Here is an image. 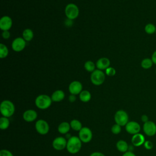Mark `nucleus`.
<instances>
[{"label": "nucleus", "mask_w": 156, "mask_h": 156, "mask_svg": "<svg viewBox=\"0 0 156 156\" xmlns=\"http://www.w3.org/2000/svg\"><path fill=\"white\" fill-rule=\"evenodd\" d=\"M116 147L119 152L122 153L128 151L129 149V145L127 143L123 140H120L118 141L116 144Z\"/></svg>", "instance_id": "nucleus-20"}, {"label": "nucleus", "mask_w": 156, "mask_h": 156, "mask_svg": "<svg viewBox=\"0 0 156 156\" xmlns=\"http://www.w3.org/2000/svg\"><path fill=\"white\" fill-rule=\"evenodd\" d=\"M155 34H156V31H155Z\"/></svg>", "instance_id": "nucleus-41"}, {"label": "nucleus", "mask_w": 156, "mask_h": 156, "mask_svg": "<svg viewBox=\"0 0 156 156\" xmlns=\"http://www.w3.org/2000/svg\"><path fill=\"white\" fill-rule=\"evenodd\" d=\"M144 31L146 34H149V35L155 34L156 27L152 23H148L144 27Z\"/></svg>", "instance_id": "nucleus-26"}, {"label": "nucleus", "mask_w": 156, "mask_h": 156, "mask_svg": "<svg viewBox=\"0 0 156 156\" xmlns=\"http://www.w3.org/2000/svg\"><path fill=\"white\" fill-rule=\"evenodd\" d=\"M72 20H69V19H68L66 21H65V24H66L67 26H71L73 24L72 22H71Z\"/></svg>", "instance_id": "nucleus-39"}, {"label": "nucleus", "mask_w": 156, "mask_h": 156, "mask_svg": "<svg viewBox=\"0 0 156 156\" xmlns=\"http://www.w3.org/2000/svg\"><path fill=\"white\" fill-rule=\"evenodd\" d=\"M105 73L108 76H113L116 74V70L112 67H108L105 69Z\"/></svg>", "instance_id": "nucleus-30"}, {"label": "nucleus", "mask_w": 156, "mask_h": 156, "mask_svg": "<svg viewBox=\"0 0 156 156\" xmlns=\"http://www.w3.org/2000/svg\"><path fill=\"white\" fill-rule=\"evenodd\" d=\"M26 45V41L21 37L15 38L12 43V49L15 52H20L23 51Z\"/></svg>", "instance_id": "nucleus-12"}, {"label": "nucleus", "mask_w": 156, "mask_h": 156, "mask_svg": "<svg viewBox=\"0 0 156 156\" xmlns=\"http://www.w3.org/2000/svg\"><path fill=\"white\" fill-rule=\"evenodd\" d=\"M91 98V94L88 90H82L79 94V99L83 102H88Z\"/></svg>", "instance_id": "nucleus-21"}, {"label": "nucleus", "mask_w": 156, "mask_h": 156, "mask_svg": "<svg viewBox=\"0 0 156 156\" xmlns=\"http://www.w3.org/2000/svg\"><path fill=\"white\" fill-rule=\"evenodd\" d=\"M131 141L132 144L134 146L136 147H139L143 144H144L145 142V138L144 135L140 133H138L136 134L133 135L132 138H131Z\"/></svg>", "instance_id": "nucleus-16"}, {"label": "nucleus", "mask_w": 156, "mask_h": 156, "mask_svg": "<svg viewBox=\"0 0 156 156\" xmlns=\"http://www.w3.org/2000/svg\"><path fill=\"white\" fill-rule=\"evenodd\" d=\"M52 102L51 97L47 94H40L36 98L35 100V104L39 109L45 110L51 105Z\"/></svg>", "instance_id": "nucleus-3"}, {"label": "nucleus", "mask_w": 156, "mask_h": 156, "mask_svg": "<svg viewBox=\"0 0 156 156\" xmlns=\"http://www.w3.org/2000/svg\"><path fill=\"white\" fill-rule=\"evenodd\" d=\"M155 74H156V69H155Z\"/></svg>", "instance_id": "nucleus-40"}, {"label": "nucleus", "mask_w": 156, "mask_h": 156, "mask_svg": "<svg viewBox=\"0 0 156 156\" xmlns=\"http://www.w3.org/2000/svg\"><path fill=\"white\" fill-rule=\"evenodd\" d=\"M52 145L54 149L57 151H62L66 148L67 140L63 136H57L52 141Z\"/></svg>", "instance_id": "nucleus-9"}, {"label": "nucleus", "mask_w": 156, "mask_h": 156, "mask_svg": "<svg viewBox=\"0 0 156 156\" xmlns=\"http://www.w3.org/2000/svg\"><path fill=\"white\" fill-rule=\"evenodd\" d=\"M12 26V20L9 16H3L0 20V29L4 30H9Z\"/></svg>", "instance_id": "nucleus-15"}, {"label": "nucleus", "mask_w": 156, "mask_h": 156, "mask_svg": "<svg viewBox=\"0 0 156 156\" xmlns=\"http://www.w3.org/2000/svg\"><path fill=\"white\" fill-rule=\"evenodd\" d=\"M70 124V126L71 128L75 130V131H80L81 130V129L83 127L82 124L81 123V122L77 119H74L73 120H71L69 122Z\"/></svg>", "instance_id": "nucleus-22"}, {"label": "nucleus", "mask_w": 156, "mask_h": 156, "mask_svg": "<svg viewBox=\"0 0 156 156\" xmlns=\"http://www.w3.org/2000/svg\"><path fill=\"white\" fill-rule=\"evenodd\" d=\"M69 91L71 94H79L82 91V85L79 81H73L71 82L68 87Z\"/></svg>", "instance_id": "nucleus-13"}, {"label": "nucleus", "mask_w": 156, "mask_h": 156, "mask_svg": "<svg viewBox=\"0 0 156 156\" xmlns=\"http://www.w3.org/2000/svg\"><path fill=\"white\" fill-rule=\"evenodd\" d=\"M110 60L106 57H102L99 58L96 63V66L98 69L103 70L106 69L107 68L110 67Z\"/></svg>", "instance_id": "nucleus-17"}, {"label": "nucleus", "mask_w": 156, "mask_h": 156, "mask_svg": "<svg viewBox=\"0 0 156 156\" xmlns=\"http://www.w3.org/2000/svg\"><path fill=\"white\" fill-rule=\"evenodd\" d=\"M0 112L2 116L10 118L15 113V105L9 100H4L1 103Z\"/></svg>", "instance_id": "nucleus-2"}, {"label": "nucleus", "mask_w": 156, "mask_h": 156, "mask_svg": "<svg viewBox=\"0 0 156 156\" xmlns=\"http://www.w3.org/2000/svg\"><path fill=\"white\" fill-rule=\"evenodd\" d=\"M105 74L102 70L95 69L91 73L90 79L91 82L94 85H101L105 80Z\"/></svg>", "instance_id": "nucleus-6"}, {"label": "nucleus", "mask_w": 156, "mask_h": 156, "mask_svg": "<svg viewBox=\"0 0 156 156\" xmlns=\"http://www.w3.org/2000/svg\"><path fill=\"white\" fill-rule=\"evenodd\" d=\"M90 156H105V155L100 152H94L91 153Z\"/></svg>", "instance_id": "nucleus-36"}, {"label": "nucleus", "mask_w": 156, "mask_h": 156, "mask_svg": "<svg viewBox=\"0 0 156 156\" xmlns=\"http://www.w3.org/2000/svg\"><path fill=\"white\" fill-rule=\"evenodd\" d=\"M153 64H154V63H153L152 59L149 58H145L143 59L141 62V67L145 69H150L152 66Z\"/></svg>", "instance_id": "nucleus-24"}, {"label": "nucleus", "mask_w": 156, "mask_h": 156, "mask_svg": "<svg viewBox=\"0 0 156 156\" xmlns=\"http://www.w3.org/2000/svg\"><path fill=\"white\" fill-rule=\"evenodd\" d=\"M68 99H69V101L70 102H74L76 100V96L74 94H71V95H69V96Z\"/></svg>", "instance_id": "nucleus-35"}, {"label": "nucleus", "mask_w": 156, "mask_h": 156, "mask_svg": "<svg viewBox=\"0 0 156 156\" xmlns=\"http://www.w3.org/2000/svg\"><path fill=\"white\" fill-rule=\"evenodd\" d=\"M82 142L77 136H72L67 140L66 149L68 152L72 154H77L80 151L82 147Z\"/></svg>", "instance_id": "nucleus-1"}, {"label": "nucleus", "mask_w": 156, "mask_h": 156, "mask_svg": "<svg viewBox=\"0 0 156 156\" xmlns=\"http://www.w3.org/2000/svg\"><path fill=\"white\" fill-rule=\"evenodd\" d=\"M143 145H144V148L147 149V150H151L154 147L153 143L151 141H148V140L147 141H145V142H144Z\"/></svg>", "instance_id": "nucleus-32"}, {"label": "nucleus", "mask_w": 156, "mask_h": 156, "mask_svg": "<svg viewBox=\"0 0 156 156\" xmlns=\"http://www.w3.org/2000/svg\"><path fill=\"white\" fill-rule=\"evenodd\" d=\"M151 59L154 63V64L156 65V50L155 51H154V52L152 54L151 56Z\"/></svg>", "instance_id": "nucleus-38"}, {"label": "nucleus", "mask_w": 156, "mask_h": 156, "mask_svg": "<svg viewBox=\"0 0 156 156\" xmlns=\"http://www.w3.org/2000/svg\"><path fill=\"white\" fill-rule=\"evenodd\" d=\"M143 129L146 135L154 136L156 133V124L152 121H148L143 124Z\"/></svg>", "instance_id": "nucleus-11"}, {"label": "nucleus", "mask_w": 156, "mask_h": 156, "mask_svg": "<svg viewBox=\"0 0 156 156\" xmlns=\"http://www.w3.org/2000/svg\"><path fill=\"white\" fill-rule=\"evenodd\" d=\"M37 113L35 110L32 109H29L26 110L23 114V119L27 122H31L34 121L37 118Z\"/></svg>", "instance_id": "nucleus-14"}, {"label": "nucleus", "mask_w": 156, "mask_h": 156, "mask_svg": "<svg viewBox=\"0 0 156 156\" xmlns=\"http://www.w3.org/2000/svg\"><path fill=\"white\" fill-rule=\"evenodd\" d=\"M79 138L83 143H88L93 138L91 130L88 127H83L79 132Z\"/></svg>", "instance_id": "nucleus-7"}, {"label": "nucleus", "mask_w": 156, "mask_h": 156, "mask_svg": "<svg viewBox=\"0 0 156 156\" xmlns=\"http://www.w3.org/2000/svg\"><path fill=\"white\" fill-rule=\"evenodd\" d=\"M9 54V50L7 47L2 44H0V58H5Z\"/></svg>", "instance_id": "nucleus-27"}, {"label": "nucleus", "mask_w": 156, "mask_h": 156, "mask_svg": "<svg viewBox=\"0 0 156 156\" xmlns=\"http://www.w3.org/2000/svg\"><path fill=\"white\" fill-rule=\"evenodd\" d=\"M65 93L61 90H57L55 91L51 95V99L53 102H58L63 100L65 98Z\"/></svg>", "instance_id": "nucleus-18"}, {"label": "nucleus", "mask_w": 156, "mask_h": 156, "mask_svg": "<svg viewBox=\"0 0 156 156\" xmlns=\"http://www.w3.org/2000/svg\"><path fill=\"white\" fill-rule=\"evenodd\" d=\"M70 129H71L70 124L66 121L62 122L61 123H60V124L58 126V127H57L58 132L60 133L63 135H66V133H68Z\"/></svg>", "instance_id": "nucleus-19"}, {"label": "nucleus", "mask_w": 156, "mask_h": 156, "mask_svg": "<svg viewBox=\"0 0 156 156\" xmlns=\"http://www.w3.org/2000/svg\"><path fill=\"white\" fill-rule=\"evenodd\" d=\"M125 129L127 133L131 135H135L140 133L141 130V126L136 121H129L125 126Z\"/></svg>", "instance_id": "nucleus-10"}, {"label": "nucleus", "mask_w": 156, "mask_h": 156, "mask_svg": "<svg viewBox=\"0 0 156 156\" xmlns=\"http://www.w3.org/2000/svg\"><path fill=\"white\" fill-rule=\"evenodd\" d=\"M111 132L115 135L119 134L121 132V126L115 123L114 125L112 126L111 128Z\"/></svg>", "instance_id": "nucleus-29"}, {"label": "nucleus", "mask_w": 156, "mask_h": 156, "mask_svg": "<svg viewBox=\"0 0 156 156\" xmlns=\"http://www.w3.org/2000/svg\"><path fill=\"white\" fill-rule=\"evenodd\" d=\"M114 120L116 124H119L121 127L125 126L129 122V115L126 111L119 110L115 114Z\"/></svg>", "instance_id": "nucleus-4"}, {"label": "nucleus", "mask_w": 156, "mask_h": 156, "mask_svg": "<svg viewBox=\"0 0 156 156\" xmlns=\"http://www.w3.org/2000/svg\"><path fill=\"white\" fill-rule=\"evenodd\" d=\"M141 119L142 122H143L144 123L147 122L148 121H149V118H148V116L146 115H143L141 116Z\"/></svg>", "instance_id": "nucleus-37"}, {"label": "nucleus", "mask_w": 156, "mask_h": 156, "mask_svg": "<svg viewBox=\"0 0 156 156\" xmlns=\"http://www.w3.org/2000/svg\"><path fill=\"white\" fill-rule=\"evenodd\" d=\"M95 66L96 65H94V63L91 60L87 61L84 64L85 69L88 72H93L95 70Z\"/></svg>", "instance_id": "nucleus-28"}, {"label": "nucleus", "mask_w": 156, "mask_h": 156, "mask_svg": "<svg viewBox=\"0 0 156 156\" xmlns=\"http://www.w3.org/2000/svg\"><path fill=\"white\" fill-rule=\"evenodd\" d=\"M23 38L26 41H30L34 37V32L30 29H26L23 32Z\"/></svg>", "instance_id": "nucleus-23"}, {"label": "nucleus", "mask_w": 156, "mask_h": 156, "mask_svg": "<svg viewBox=\"0 0 156 156\" xmlns=\"http://www.w3.org/2000/svg\"><path fill=\"white\" fill-rule=\"evenodd\" d=\"M10 126V120L9 118L2 116L0 118V129L1 130H5L9 128Z\"/></svg>", "instance_id": "nucleus-25"}, {"label": "nucleus", "mask_w": 156, "mask_h": 156, "mask_svg": "<svg viewBox=\"0 0 156 156\" xmlns=\"http://www.w3.org/2000/svg\"><path fill=\"white\" fill-rule=\"evenodd\" d=\"M65 12L68 19L73 20L78 17L79 14V9L76 4L70 3L66 6Z\"/></svg>", "instance_id": "nucleus-5"}, {"label": "nucleus", "mask_w": 156, "mask_h": 156, "mask_svg": "<svg viewBox=\"0 0 156 156\" xmlns=\"http://www.w3.org/2000/svg\"><path fill=\"white\" fill-rule=\"evenodd\" d=\"M37 132L40 135H46L49 131V125L48 122L44 119H40L36 121L35 124Z\"/></svg>", "instance_id": "nucleus-8"}, {"label": "nucleus", "mask_w": 156, "mask_h": 156, "mask_svg": "<svg viewBox=\"0 0 156 156\" xmlns=\"http://www.w3.org/2000/svg\"><path fill=\"white\" fill-rule=\"evenodd\" d=\"M10 36V32H9V30H4V31H3L2 33V38H4V39H8V38H9Z\"/></svg>", "instance_id": "nucleus-33"}, {"label": "nucleus", "mask_w": 156, "mask_h": 156, "mask_svg": "<svg viewBox=\"0 0 156 156\" xmlns=\"http://www.w3.org/2000/svg\"><path fill=\"white\" fill-rule=\"evenodd\" d=\"M122 156H136V155L133 152H132V151H128L123 153Z\"/></svg>", "instance_id": "nucleus-34"}, {"label": "nucleus", "mask_w": 156, "mask_h": 156, "mask_svg": "<svg viewBox=\"0 0 156 156\" xmlns=\"http://www.w3.org/2000/svg\"><path fill=\"white\" fill-rule=\"evenodd\" d=\"M0 156H13V155L7 149H2L0 151Z\"/></svg>", "instance_id": "nucleus-31"}]
</instances>
